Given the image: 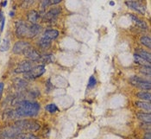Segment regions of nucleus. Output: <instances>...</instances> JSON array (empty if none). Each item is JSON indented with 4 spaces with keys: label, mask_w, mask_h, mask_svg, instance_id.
<instances>
[{
    "label": "nucleus",
    "mask_w": 151,
    "mask_h": 139,
    "mask_svg": "<svg viewBox=\"0 0 151 139\" xmlns=\"http://www.w3.org/2000/svg\"><path fill=\"white\" fill-rule=\"evenodd\" d=\"M34 68V64L32 61H29V60H26V61H23L21 62L18 67L15 69V73H27L29 71L32 69Z\"/></svg>",
    "instance_id": "6e6552de"
},
{
    "label": "nucleus",
    "mask_w": 151,
    "mask_h": 139,
    "mask_svg": "<svg viewBox=\"0 0 151 139\" xmlns=\"http://www.w3.org/2000/svg\"><path fill=\"white\" fill-rule=\"evenodd\" d=\"M6 4H7V1H4V2L2 4V5H3V6H6Z\"/></svg>",
    "instance_id": "7c9ffc66"
},
{
    "label": "nucleus",
    "mask_w": 151,
    "mask_h": 139,
    "mask_svg": "<svg viewBox=\"0 0 151 139\" xmlns=\"http://www.w3.org/2000/svg\"><path fill=\"white\" fill-rule=\"evenodd\" d=\"M15 139H39L36 136L30 133H19L16 136Z\"/></svg>",
    "instance_id": "a211bd4d"
},
{
    "label": "nucleus",
    "mask_w": 151,
    "mask_h": 139,
    "mask_svg": "<svg viewBox=\"0 0 151 139\" xmlns=\"http://www.w3.org/2000/svg\"><path fill=\"white\" fill-rule=\"evenodd\" d=\"M59 32L56 30H47L43 34V37H45L48 40H54L58 37Z\"/></svg>",
    "instance_id": "f8f14e48"
},
{
    "label": "nucleus",
    "mask_w": 151,
    "mask_h": 139,
    "mask_svg": "<svg viewBox=\"0 0 151 139\" xmlns=\"http://www.w3.org/2000/svg\"><path fill=\"white\" fill-rule=\"evenodd\" d=\"M140 42H141V43H142V45H144L145 47H148L149 48H151V40L149 36H146V35L142 36V37L140 39Z\"/></svg>",
    "instance_id": "5701e85b"
},
{
    "label": "nucleus",
    "mask_w": 151,
    "mask_h": 139,
    "mask_svg": "<svg viewBox=\"0 0 151 139\" xmlns=\"http://www.w3.org/2000/svg\"><path fill=\"white\" fill-rule=\"evenodd\" d=\"M9 48H10V40L7 37H5L3 40V42L0 45V50L3 51V52L4 51H7L9 49Z\"/></svg>",
    "instance_id": "4be33fe9"
},
{
    "label": "nucleus",
    "mask_w": 151,
    "mask_h": 139,
    "mask_svg": "<svg viewBox=\"0 0 151 139\" xmlns=\"http://www.w3.org/2000/svg\"><path fill=\"white\" fill-rule=\"evenodd\" d=\"M137 118L142 120V122L144 123H150L151 121V115L150 113H142V112H139L137 114Z\"/></svg>",
    "instance_id": "f3484780"
},
{
    "label": "nucleus",
    "mask_w": 151,
    "mask_h": 139,
    "mask_svg": "<svg viewBox=\"0 0 151 139\" xmlns=\"http://www.w3.org/2000/svg\"><path fill=\"white\" fill-rule=\"evenodd\" d=\"M13 125L21 131H36L40 129V125L33 120H19L15 122Z\"/></svg>",
    "instance_id": "7ed1b4c3"
},
{
    "label": "nucleus",
    "mask_w": 151,
    "mask_h": 139,
    "mask_svg": "<svg viewBox=\"0 0 151 139\" xmlns=\"http://www.w3.org/2000/svg\"><path fill=\"white\" fill-rule=\"evenodd\" d=\"M10 15H11V17H13V16H14V12H10Z\"/></svg>",
    "instance_id": "2f4dec72"
},
{
    "label": "nucleus",
    "mask_w": 151,
    "mask_h": 139,
    "mask_svg": "<svg viewBox=\"0 0 151 139\" xmlns=\"http://www.w3.org/2000/svg\"><path fill=\"white\" fill-rule=\"evenodd\" d=\"M137 55L141 56L142 59H144L146 61H148L149 63H150L151 61V55L150 53L147 52V51H144V50H138V53Z\"/></svg>",
    "instance_id": "aec40b11"
},
{
    "label": "nucleus",
    "mask_w": 151,
    "mask_h": 139,
    "mask_svg": "<svg viewBox=\"0 0 151 139\" xmlns=\"http://www.w3.org/2000/svg\"><path fill=\"white\" fill-rule=\"evenodd\" d=\"M46 110L48 112H50V113H55V112H58V107L56 106V104H50L47 105Z\"/></svg>",
    "instance_id": "b1692460"
},
{
    "label": "nucleus",
    "mask_w": 151,
    "mask_h": 139,
    "mask_svg": "<svg viewBox=\"0 0 151 139\" xmlns=\"http://www.w3.org/2000/svg\"><path fill=\"white\" fill-rule=\"evenodd\" d=\"M60 12H61V10H60V7L53 8V9H51L49 12H47L45 15H43L42 19H43V21H45V22L52 21V20H54L56 17H58V15H60Z\"/></svg>",
    "instance_id": "1a4fd4ad"
},
{
    "label": "nucleus",
    "mask_w": 151,
    "mask_h": 139,
    "mask_svg": "<svg viewBox=\"0 0 151 139\" xmlns=\"http://www.w3.org/2000/svg\"><path fill=\"white\" fill-rule=\"evenodd\" d=\"M6 116V118L8 119H16V118H20V117L18 116V114L17 113L16 110H12V111H6L4 114V117Z\"/></svg>",
    "instance_id": "412c9836"
},
{
    "label": "nucleus",
    "mask_w": 151,
    "mask_h": 139,
    "mask_svg": "<svg viewBox=\"0 0 151 139\" xmlns=\"http://www.w3.org/2000/svg\"><path fill=\"white\" fill-rule=\"evenodd\" d=\"M23 55L26 58H28L31 61H39L41 60V55L31 46L28 47L25 49V51L23 52Z\"/></svg>",
    "instance_id": "423d86ee"
},
{
    "label": "nucleus",
    "mask_w": 151,
    "mask_h": 139,
    "mask_svg": "<svg viewBox=\"0 0 151 139\" xmlns=\"http://www.w3.org/2000/svg\"><path fill=\"white\" fill-rule=\"evenodd\" d=\"M130 83L138 87L140 89H142V90H148L150 91V81H146L144 79H142L139 77H137V76H133L131 79H130Z\"/></svg>",
    "instance_id": "39448f33"
},
{
    "label": "nucleus",
    "mask_w": 151,
    "mask_h": 139,
    "mask_svg": "<svg viewBox=\"0 0 151 139\" xmlns=\"http://www.w3.org/2000/svg\"><path fill=\"white\" fill-rule=\"evenodd\" d=\"M17 108L16 110L18 116L21 117H34L37 115L40 105L36 102H32L29 100H22L18 103Z\"/></svg>",
    "instance_id": "f257e3e1"
},
{
    "label": "nucleus",
    "mask_w": 151,
    "mask_h": 139,
    "mask_svg": "<svg viewBox=\"0 0 151 139\" xmlns=\"http://www.w3.org/2000/svg\"><path fill=\"white\" fill-rule=\"evenodd\" d=\"M45 67L44 65H39L34 67L32 69L27 73H24V78L28 79V80H34L36 78H39L40 76H42L44 73H45Z\"/></svg>",
    "instance_id": "20e7f679"
},
{
    "label": "nucleus",
    "mask_w": 151,
    "mask_h": 139,
    "mask_svg": "<svg viewBox=\"0 0 151 139\" xmlns=\"http://www.w3.org/2000/svg\"><path fill=\"white\" fill-rule=\"evenodd\" d=\"M29 43L28 42L25 41H19L15 43V45L13 47V53L14 54H23V52L25 51V49L29 47Z\"/></svg>",
    "instance_id": "9d476101"
},
{
    "label": "nucleus",
    "mask_w": 151,
    "mask_h": 139,
    "mask_svg": "<svg viewBox=\"0 0 151 139\" xmlns=\"http://www.w3.org/2000/svg\"><path fill=\"white\" fill-rule=\"evenodd\" d=\"M40 60H42L43 62H46V63H50L54 61V59H53L52 55H41Z\"/></svg>",
    "instance_id": "393cba45"
},
{
    "label": "nucleus",
    "mask_w": 151,
    "mask_h": 139,
    "mask_svg": "<svg viewBox=\"0 0 151 139\" xmlns=\"http://www.w3.org/2000/svg\"><path fill=\"white\" fill-rule=\"evenodd\" d=\"M39 17H40V15L36 11H30L27 14V18H28L29 22L31 23V24H37L36 23H37Z\"/></svg>",
    "instance_id": "9b49d317"
},
{
    "label": "nucleus",
    "mask_w": 151,
    "mask_h": 139,
    "mask_svg": "<svg viewBox=\"0 0 151 139\" xmlns=\"http://www.w3.org/2000/svg\"><path fill=\"white\" fill-rule=\"evenodd\" d=\"M41 26L38 24L28 25L23 21H19L17 23L16 33L18 37H29L32 38L35 35H38L41 31Z\"/></svg>",
    "instance_id": "f03ea898"
},
{
    "label": "nucleus",
    "mask_w": 151,
    "mask_h": 139,
    "mask_svg": "<svg viewBox=\"0 0 151 139\" xmlns=\"http://www.w3.org/2000/svg\"><path fill=\"white\" fill-rule=\"evenodd\" d=\"M3 90H4V84L1 82V83H0V98H1V96H2Z\"/></svg>",
    "instance_id": "c756f323"
},
{
    "label": "nucleus",
    "mask_w": 151,
    "mask_h": 139,
    "mask_svg": "<svg viewBox=\"0 0 151 139\" xmlns=\"http://www.w3.org/2000/svg\"><path fill=\"white\" fill-rule=\"evenodd\" d=\"M129 17L133 20V22H135V23H137L141 29H142V30H147V29H148V25H147V23H145L144 21L141 20V19L138 18L137 17H136V16H134V15H131V14H129Z\"/></svg>",
    "instance_id": "ddd939ff"
},
{
    "label": "nucleus",
    "mask_w": 151,
    "mask_h": 139,
    "mask_svg": "<svg viewBox=\"0 0 151 139\" xmlns=\"http://www.w3.org/2000/svg\"><path fill=\"white\" fill-rule=\"evenodd\" d=\"M141 73H144V74H147V75H150V67H142L141 68Z\"/></svg>",
    "instance_id": "a878e982"
},
{
    "label": "nucleus",
    "mask_w": 151,
    "mask_h": 139,
    "mask_svg": "<svg viewBox=\"0 0 151 139\" xmlns=\"http://www.w3.org/2000/svg\"><path fill=\"white\" fill-rule=\"evenodd\" d=\"M137 97L141 99H143L144 101L150 102L151 99V94L150 92H141L137 94Z\"/></svg>",
    "instance_id": "6ab92c4d"
},
{
    "label": "nucleus",
    "mask_w": 151,
    "mask_h": 139,
    "mask_svg": "<svg viewBox=\"0 0 151 139\" xmlns=\"http://www.w3.org/2000/svg\"><path fill=\"white\" fill-rule=\"evenodd\" d=\"M4 22H5V19H4V17L3 18V20L1 21V25H0V31H3V30H4Z\"/></svg>",
    "instance_id": "cd10ccee"
},
{
    "label": "nucleus",
    "mask_w": 151,
    "mask_h": 139,
    "mask_svg": "<svg viewBox=\"0 0 151 139\" xmlns=\"http://www.w3.org/2000/svg\"><path fill=\"white\" fill-rule=\"evenodd\" d=\"M96 84H97V81H96L95 77L91 76L90 79H89V81H88V86H89V87H93V86H94Z\"/></svg>",
    "instance_id": "bb28decb"
},
{
    "label": "nucleus",
    "mask_w": 151,
    "mask_h": 139,
    "mask_svg": "<svg viewBox=\"0 0 151 139\" xmlns=\"http://www.w3.org/2000/svg\"><path fill=\"white\" fill-rule=\"evenodd\" d=\"M126 5L128 6L129 9L134 10L136 12H139L141 14H145L146 12V6L144 4H142L141 2H137V1H127Z\"/></svg>",
    "instance_id": "0eeeda50"
},
{
    "label": "nucleus",
    "mask_w": 151,
    "mask_h": 139,
    "mask_svg": "<svg viewBox=\"0 0 151 139\" xmlns=\"http://www.w3.org/2000/svg\"><path fill=\"white\" fill-rule=\"evenodd\" d=\"M143 139H151L150 131H148L147 133H145V135L143 137Z\"/></svg>",
    "instance_id": "c85d7f7f"
},
{
    "label": "nucleus",
    "mask_w": 151,
    "mask_h": 139,
    "mask_svg": "<svg viewBox=\"0 0 151 139\" xmlns=\"http://www.w3.org/2000/svg\"><path fill=\"white\" fill-rule=\"evenodd\" d=\"M110 5H114V2H110Z\"/></svg>",
    "instance_id": "473e14b6"
},
{
    "label": "nucleus",
    "mask_w": 151,
    "mask_h": 139,
    "mask_svg": "<svg viewBox=\"0 0 151 139\" xmlns=\"http://www.w3.org/2000/svg\"><path fill=\"white\" fill-rule=\"evenodd\" d=\"M51 45V40H48L45 37H42L39 41H38V46L41 48H47Z\"/></svg>",
    "instance_id": "2eb2a0df"
},
{
    "label": "nucleus",
    "mask_w": 151,
    "mask_h": 139,
    "mask_svg": "<svg viewBox=\"0 0 151 139\" xmlns=\"http://www.w3.org/2000/svg\"><path fill=\"white\" fill-rule=\"evenodd\" d=\"M136 105L140 108L142 109L144 111H147L149 113H150L151 111V104L150 102H146V101H137L136 102Z\"/></svg>",
    "instance_id": "4468645a"
},
{
    "label": "nucleus",
    "mask_w": 151,
    "mask_h": 139,
    "mask_svg": "<svg viewBox=\"0 0 151 139\" xmlns=\"http://www.w3.org/2000/svg\"><path fill=\"white\" fill-rule=\"evenodd\" d=\"M134 58H135V61L141 65L142 67H150V63H149L148 61H146L144 59H142L141 56H139L137 54L134 55Z\"/></svg>",
    "instance_id": "dca6fc26"
}]
</instances>
